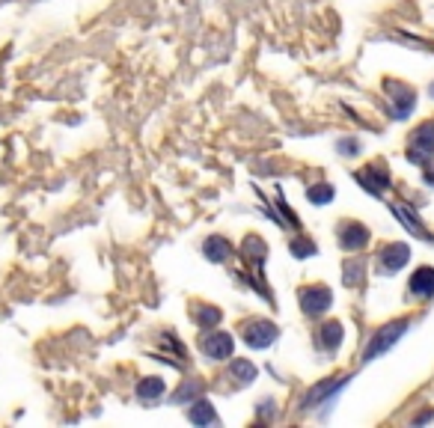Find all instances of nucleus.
Returning a JSON list of instances; mask_svg holds the SVG:
<instances>
[{"mask_svg":"<svg viewBox=\"0 0 434 428\" xmlns=\"http://www.w3.org/2000/svg\"><path fill=\"white\" fill-rule=\"evenodd\" d=\"M407 327H411V321H407V319H395V321H390V324H384L381 330L369 339V345H366V351H363V360L369 363V360L381 357L384 351H390V348L405 336Z\"/></svg>","mask_w":434,"mask_h":428,"instance_id":"1","label":"nucleus"},{"mask_svg":"<svg viewBox=\"0 0 434 428\" xmlns=\"http://www.w3.org/2000/svg\"><path fill=\"white\" fill-rule=\"evenodd\" d=\"M407 158L414 163H428L434 158V122H426L407 140Z\"/></svg>","mask_w":434,"mask_h":428,"instance_id":"2","label":"nucleus"},{"mask_svg":"<svg viewBox=\"0 0 434 428\" xmlns=\"http://www.w3.org/2000/svg\"><path fill=\"white\" fill-rule=\"evenodd\" d=\"M384 90H387V95H390L395 119H405L407 113L416 107V93L407 83H402V81H384Z\"/></svg>","mask_w":434,"mask_h":428,"instance_id":"3","label":"nucleus"},{"mask_svg":"<svg viewBox=\"0 0 434 428\" xmlns=\"http://www.w3.org/2000/svg\"><path fill=\"white\" fill-rule=\"evenodd\" d=\"M333 304V295H330V288L325 286H309L301 292V309L306 312V316H325V312L330 309Z\"/></svg>","mask_w":434,"mask_h":428,"instance_id":"4","label":"nucleus"},{"mask_svg":"<svg viewBox=\"0 0 434 428\" xmlns=\"http://www.w3.org/2000/svg\"><path fill=\"white\" fill-rule=\"evenodd\" d=\"M241 333H244V342L250 348H268L277 339V324H271V321H250V324H244Z\"/></svg>","mask_w":434,"mask_h":428,"instance_id":"5","label":"nucleus"},{"mask_svg":"<svg viewBox=\"0 0 434 428\" xmlns=\"http://www.w3.org/2000/svg\"><path fill=\"white\" fill-rule=\"evenodd\" d=\"M369 244V229L363 223H342L339 226V247L342 250H348V253H357V250H363Z\"/></svg>","mask_w":434,"mask_h":428,"instance_id":"6","label":"nucleus"},{"mask_svg":"<svg viewBox=\"0 0 434 428\" xmlns=\"http://www.w3.org/2000/svg\"><path fill=\"white\" fill-rule=\"evenodd\" d=\"M232 348H235L232 336L223 330H215V333L208 330L203 336V351L208 354V360H226V357H232Z\"/></svg>","mask_w":434,"mask_h":428,"instance_id":"7","label":"nucleus"},{"mask_svg":"<svg viewBox=\"0 0 434 428\" xmlns=\"http://www.w3.org/2000/svg\"><path fill=\"white\" fill-rule=\"evenodd\" d=\"M357 182H360L369 194L381 196L384 191H387V185H390V173L384 170V163H372V167H366L363 173H357Z\"/></svg>","mask_w":434,"mask_h":428,"instance_id":"8","label":"nucleus"},{"mask_svg":"<svg viewBox=\"0 0 434 428\" xmlns=\"http://www.w3.org/2000/svg\"><path fill=\"white\" fill-rule=\"evenodd\" d=\"M407 262H411V247L402 244V241L387 244V247L381 250V265H384V271L395 274V271H402Z\"/></svg>","mask_w":434,"mask_h":428,"instance_id":"9","label":"nucleus"},{"mask_svg":"<svg viewBox=\"0 0 434 428\" xmlns=\"http://www.w3.org/2000/svg\"><path fill=\"white\" fill-rule=\"evenodd\" d=\"M411 295L414 297H431L434 295V268H416L414 274H411Z\"/></svg>","mask_w":434,"mask_h":428,"instance_id":"10","label":"nucleus"},{"mask_svg":"<svg viewBox=\"0 0 434 428\" xmlns=\"http://www.w3.org/2000/svg\"><path fill=\"white\" fill-rule=\"evenodd\" d=\"M345 381H348V377H327L325 384H318V387H313V389H309V396L304 399V405H306V408H316L318 401H325L327 396H333V393H337L339 387H345Z\"/></svg>","mask_w":434,"mask_h":428,"instance_id":"11","label":"nucleus"},{"mask_svg":"<svg viewBox=\"0 0 434 428\" xmlns=\"http://www.w3.org/2000/svg\"><path fill=\"white\" fill-rule=\"evenodd\" d=\"M203 253L212 262H226L229 253H232V244L226 241V238H208V241L203 244Z\"/></svg>","mask_w":434,"mask_h":428,"instance_id":"12","label":"nucleus"},{"mask_svg":"<svg viewBox=\"0 0 434 428\" xmlns=\"http://www.w3.org/2000/svg\"><path fill=\"white\" fill-rule=\"evenodd\" d=\"M321 345H325L327 351H337L339 345H342V336H345V330H342V324L339 321H327V324H321Z\"/></svg>","mask_w":434,"mask_h":428,"instance_id":"13","label":"nucleus"},{"mask_svg":"<svg viewBox=\"0 0 434 428\" xmlns=\"http://www.w3.org/2000/svg\"><path fill=\"white\" fill-rule=\"evenodd\" d=\"M393 211H395V218H399L405 226H407V232H414V235H419V238H428V232H426V226L419 223V218L411 211V208H405V206H399L395 203L393 206Z\"/></svg>","mask_w":434,"mask_h":428,"instance_id":"14","label":"nucleus"},{"mask_svg":"<svg viewBox=\"0 0 434 428\" xmlns=\"http://www.w3.org/2000/svg\"><path fill=\"white\" fill-rule=\"evenodd\" d=\"M342 280H345V286H363V280H366V265L363 262H357V259H351V262H345V268H342Z\"/></svg>","mask_w":434,"mask_h":428,"instance_id":"15","label":"nucleus"},{"mask_svg":"<svg viewBox=\"0 0 434 428\" xmlns=\"http://www.w3.org/2000/svg\"><path fill=\"white\" fill-rule=\"evenodd\" d=\"M161 393H164V381H161V377H146V381H140V387H137V396L146 399V401L158 399Z\"/></svg>","mask_w":434,"mask_h":428,"instance_id":"16","label":"nucleus"},{"mask_svg":"<svg viewBox=\"0 0 434 428\" xmlns=\"http://www.w3.org/2000/svg\"><path fill=\"white\" fill-rule=\"evenodd\" d=\"M232 377L238 384H250V381H256V366H253V363H247V360H235Z\"/></svg>","mask_w":434,"mask_h":428,"instance_id":"17","label":"nucleus"},{"mask_svg":"<svg viewBox=\"0 0 434 428\" xmlns=\"http://www.w3.org/2000/svg\"><path fill=\"white\" fill-rule=\"evenodd\" d=\"M306 196H309V203H316V206H327L333 199V185H313L306 191Z\"/></svg>","mask_w":434,"mask_h":428,"instance_id":"18","label":"nucleus"},{"mask_svg":"<svg viewBox=\"0 0 434 428\" xmlns=\"http://www.w3.org/2000/svg\"><path fill=\"white\" fill-rule=\"evenodd\" d=\"M188 417H191V422H196V425L215 422V410H212V405H208V401H196V408L188 413Z\"/></svg>","mask_w":434,"mask_h":428,"instance_id":"19","label":"nucleus"},{"mask_svg":"<svg viewBox=\"0 0 434 428\" xmlns=\"http://www.w3.org/2000/svg\"><path fill=\"white\" fill-rule=\"evenodd\" d=\"M292 253H294L297 259L313 256V253H316V244H313V241H306V238H294V241H292Z\"/></svg>","mask_w":434,"mask_h":428,"instance_id":"20","label":"nucleus"},{"mask_svg":"<svg viewBox=\"0 0 434 428\" xmlns=\"http://www.w3.org/2000/svg\"><path fill=\"white\" fill-rule=\"evenodd\" d=\"M196 319H200L203 327H215V324L220 321V309H217V307H203V312H200Z\"/></svg>","mask_w":434,"mask_h":428,"instance_id":"21","label":"nucleus"},{"mask_svg":"<svg viewBox=\"0 0 434 428\" xmlns=\"http://www.w3.org/2000/svg\"><path fill=\"white\" fill-rule=\"evenodd\" d=\"M339 152L342 155H357L360 152V146H357V140H351V137H345V140H339Z\"/></svg>","mask_w":434,"mask_h":428,"instance_id":"22","label":"nucleus"},{"mask_svg":"<svg viewBox=\"0 0 434 428\" xmlns=\"http://www.w3.org/2000/svg\"><path fill=\"white\" fill-rule=\"evenodd\" d=\"M431 98H434V83H431Z\"/></svg>","mask_w":434,"mask_h":428,"instance_id":"23","label":"nucleus"}]
</instances>
